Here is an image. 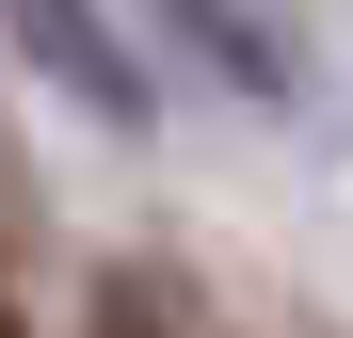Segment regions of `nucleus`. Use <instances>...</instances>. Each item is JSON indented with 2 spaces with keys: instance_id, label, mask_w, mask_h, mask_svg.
Returning a JSON list of instances; mask_svg holds the SVG:
<instances>
[{
  "instance_id": "20e7f679",
  "label": "nucleus",
  "mask_w": 353,
  "mask_h": 338,
  "mask_svg": "<svg viewBox=\"0 0 353 338\" xmlns=\"http://www.w3.org/2000/svg\"><path fill=\"white\" fill-rule=\"evenodd\" d=\"M0 338H32V322H17V290H0Z\"/></svg>"
},
{
  "instance_id": "f03ea898",
  "label": "nucleus",
  "mask_w": 353,
  "mask_h": 338,
  "mask_svg": "<svg viewBox=\"0 0 353 338\" xmlns=\"http://www.w3.org/2000/svg\"><path fill=\"white\" fill-rule=\"evenodd\" d=\"M161 17L193 32V48H209L241 97H289V48H273V17H257V0H161Z\"/></svg>"
},
{
  "instance_id": "f257e3e1",
  "label": "nucleus",
  "mask_w": 353,
  "mask_h": 338,
  "mask_svg": "<svg viewBox=\"0 0 353 338\" xmlns=\"http://www.w3.org/2000/svg\"><path fill=\"white\" fill-rule=\"evenodd\" d=\"M0 32H17L32 65L65 81V97H97V113H145V65L112 48V17H97V0H0Z\"/></svg>"
},
{
  "instance_id": "7ed1b4c3",
  "label": "nucleus",
  "mask_w": 353,
  "mask_h": 338,
  "mask_svg": "<svg viewBox=\"0 0 353 338\" xmlns=\"http://www.w3.org/2000/svg\"><path fill=\"white\" fill-rule=\"evenodd\" d=\"M97 338H176V306H161V290H112V306H97Z\"/></svg>"
}]
</instances>
